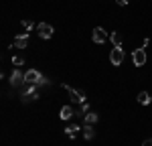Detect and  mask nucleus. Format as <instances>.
<instances>
[{
    "mask_svg": "<svg viewBox=\"0 0 152 146\" xmlns=\"http://www.w3.org/2000/svg\"><path fill=\"white\" fill-rule=\"evenodd\" d=\"M37 33H39V36L41 39H51L53 36V26L51 24H47V23H41V24H37Z\"/></svg>",
    "mask_w": 152,
    "mask_h": 146,
    "instance_id": "20e7f679",
    "label": "nucleus"
},
{
    "mask_svg": "<svg viewBox=\"0 0 152 146\" xmlns=\"http://www.w3.org/2000/svg\"><path fill=\"white\" fill-rule=\"evenodd\" d=\"M24 79H26V85H47L49 79L47 77H43V73L37 71V69H28V71H24Z\"/></svg>",
    "mask_w": 152,
    "mask_h": 146,
    "instance_id": "f257e3e1",
    "label": "nucleus"
},
{
    "mask_svg": "<svg viewBox=\"0 0 152 146\" xmlns=\"http://www.w3.org/2000/svg\"><path fill=\"white\" fill-rule=\"evenodd\" d=\"M112 43H114V47H122V35L120 33H112Z\"/></svg>",
    "mask_w": 152,
    "mask_h": 146,
    "instance_id": "2eb2a0df",
    "label": "nucleus"
},
{
    "mask_svg": "<svg viewBox=\"0 0 152 146\" xmlns=\"http://www.w3.org/2000/svg\"><path fill=\"white\" fill-rule=\"evenodd\" d=\"M132 61H134L136 67H142V65L146 63V51H144V49H136V51L132 53Z\"/></svg>",
    "mask_w": 152,
    "mask_h": 146,
    "instance_id": "423d86ee",
    "label": "nucleus"
},
{
    "mask_svg": "<svg viewBox=\"0 0 152 146\" xmlns=\"http://www.w3.org/2000/svg\"><path fill=\"white\" fill-rule=\"evenodd\" d=\"M91 39H94L95 45H104L105 41H107V33H105V28H102V26H95L94 33H91Z\"/></svg>",
    "mask_w": 152,
    "mask_h": 146,
    "instance_id": "7ed1b4c3",
    "label": "nucleus"
},
{
    "mask_svg": "<svg viewBox=\"0 0 152 146\" xmlns=\"http://www.w3.org/2000/svg\"><path fill=\"white\" fill-rule=\"evenodd\" d=\"M116 2H118V4H120V6H126V4H128L130 0H116Z\"/></svg>",
    "mask_w": 152,
    "mask_h": 146,
    "instance_id": "412c9836",
    "label": "nucleus"
},
{
    "mask_svg": "<svg viewBox=\"0 0 152 146\" xmlns=\"http://www.w3.org/2000/svg\"><path fill=\"white\" fill-rule=\"evenodd\" d=\"M28 99H39V91H37V85H28L23 93V101H28Z\"/></svg>",
    "mask_w": 152,
    "mask_h": 146,
    "instance_id": "1a4fd4ad",
    "label": "nucleus"
},
{
    "mask_svg": "<svg viewBox=\"0 0 152 146\" xmlns=\"http://www.w3.org/2000/svg\"><path fill=\"white\" fill-rule=\"evenodd\" d=\"M20 24H23L26 31H33V28H35V23H33V20H23Z\"/></svg>",
    "mask_w": 152,
    "mask_h": 146,
    "instance_id": "a211bd4d",
    "label": "nucleus"
},
{
    "mask_svg": "<svg viewBox=\"0 0 152 146\" xmlns=\"http://www.w3.org/2000/svg\"><path fill=\"white\" fill-rule=\"evenodd\" d=\"M26 83V79H24V73L23 71H12V75H10V85L12 87H20V85H24Z\"/></svg>",
    "mask_w": 152,
    "mask_h": 146,
    "instance_id": "39448f33",
    "label": "nucleus"
},
{
    "mask_svg": "<svg viewBox=\"0 0 152 146\" xmlns=\"http://www.w3.org/2000/svg\"><path fill=\"white\" fill-rule=\"evenodd\" d=\"M87 112H89V104H87V101H83L81 106H79V110H77V116H85Z\"/></svg>",
    "mask_w": 152,
    "mask_h": 146,
    "instance_id": "dca6fc26",
    "label": "nucleus"
},
{
    "mask_svg": "<svg viewBox=\"0 0 152 146\" xmlns=\"http://www.w3.org/2000/svg\"><path fill=\"white\" fill-rule=\"evenodd\" d=\"M73 116H75V112H73L71 106H63L61 112H59V118H61V120H71Z\"/></svg>",
    "mask_w": 152,
    "mask_h": 146,
    "instance_id": "9d476101",
    "label": "nucleus"
},
{
    "mask_svg": "<svg viewBox=\"0 0 152 146\" xmlns=\"http://www.w3.org/2000/svg\"><path fill=\"white\" fill-rule=\"evenodd\" d=\"M142 146H152V138H148V140H144V142H142Z\"/></svg>",
    "mask_w": 152,
    "mask_h": 146,
    "instance_id": "6ab92c4d",
    "label": "nucleus"
},
{
    "mask_svg": "<svg viewBox=\"0 0 152 146\" xmlns=\"http://www.w3.org/2000/svg\"><path fill=\"white\" fill-rule=\"evenodd\" d=\"M110 61H112V65H120L124 61V51H122V47H114V51L110 53Z\"/></svg>",
    "mask_w": 152,
    "mask_h": 146,
    "instance_id": "0eeeda50",
    "label": "nucleus"
},
{
    "mask_svg": "<svg viewBox=\"0 0 152 146\" xmlns=\"http://www.w3.org/2000/svg\"><path fill=\"white\" fill-rule=\"evenodd\" d=\"M148 43H150V39H144V41H142V49L148 47Z\"/></svg>",
    "mask_w": 152,
    "mask_h": 146,
    "instance_id": "aec40b11",
    "label": "nucleus"
},
{
    "mask_svg": "<svg viewBox=\"0 0 152 146\" xmlns=\"http://www.w3.org/2000/svg\"><path fill=\"white\" fill-rule=\"evenodd\" d=\"M138 101H140L142 106H148V104L152 101L150 93H148V91H140V93H138Z\"/></svg>",
    "mask_w": 152,
    "mask_h": 146,
    "instance_id": "ddd939ff",
    "label": "nucleus"
},
{
    "mask_svg": "<svg viewBox=\"0 0 152 146\" xmlns=\"http://www.w3.org/2000/svg\"><path fill=\"white\" fill-rule=\"evenodd\" d=\"M63 87L67 89V93H69V97H71V101H73V104H83V101H85V93H83V91L73 89L71 85H63Z\"/></svg>",
    "mask_w": 152,
    "mask_h": 146,
    "instance_id": "f03ea898",
    "label": "nucleus"
},
{
    "mask_svg": "<svg viewBox=\"0 0 152 146\" xmlns=\"http://www.w3.org/2000/svg\"><path fill=\"white\" fill-rule=\"evenodd\" d=\"M83 120H85V124H89V126H94L95 122H97V114H95V112H87V114L83 116Z\"/></svg>",
    "mask_w": 152,
    "mask_h": 146,
    "instance_id": "4468645a",
    "label": "nucleus"
},
{
    "mask_svg": "<svg viewBox=\"0 0 152 146\" xmlns=\"http://www.w3.org/2000/svg\"><path fill=\"white\" fill-rule=\"evenodd\" d=\"M83 138H85V140H94V138H95L94 126H89V124H85V126H83Z\"/></svg>",
    "mask_w": 152,
    "mask_h": 146,
    "instance_id": "f8f14e48",
    "label": "nucleus"
},
{
    "mask_svg": "<svg viewBox=\"0 0 152 146\" xmlns=\"http://www.w3.org/2000/svg\"><path fill=\"white\" fill-rule=\"evenodd\" d=\"M12 63H14L16 67H20V65L24 63V57L23 55H14V57H12Z\"/></svg>",
    "mask_w": 152,
    "mask_h": 146,
    "instance_id": "f3484780",
    "label": "nucleus"
},
{
    "mask_svg": "<svg viewBox=\"0 0 152 146\" xmlns=\"http://www.w3.org/2000/svg\"><path fill=\"white\" fill-rule=\"evenodd\" d=\"M12 45L18 47V49H26V47H28V33L16 35V36H14V41H12Z\"/></svg>",
    "mask_w": 152,
    "mask_h": 146,
    "instance_id": "6e6552de",
    "label": "nucleus"
},
{
    "mask_svg": "<svg viewBox=\"0 0 152 146\" xmlns=\"http://www.w3.org/2000/svg\"><path fill=\"white\" fill-rule=\"evenodd\" d=\"M77 132H81V126H79V124H69V126L65 128V134H67L69 138H75Z\"/></svg>",
    "mask_w": 152,
    "mask_h": 146,
    "instance_id": "9b49d317",
    "label": "nucleus"
}]
</instances>
